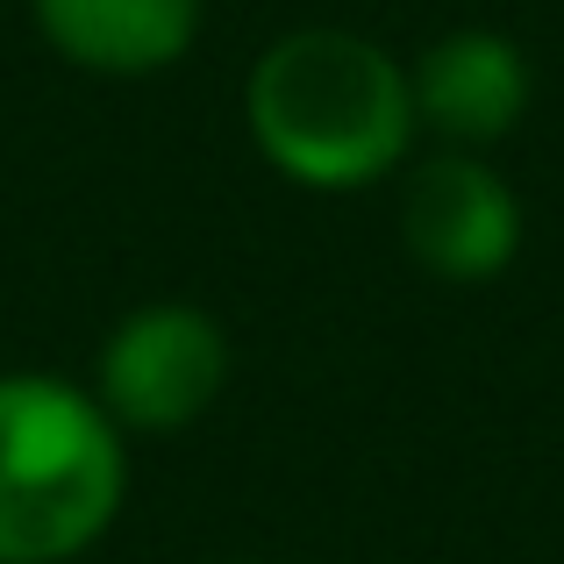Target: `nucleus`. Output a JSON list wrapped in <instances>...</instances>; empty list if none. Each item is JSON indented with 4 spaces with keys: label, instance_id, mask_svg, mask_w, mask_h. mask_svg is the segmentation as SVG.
<instances>
[{
    "label": "nucleus",
    "instance_id": "obj_6",
    "mask_svg": "<svg viewBox=\"0 0 564 564\" xmlns=\"http://www.w3.org/2000/svg\"><path fill=\"white\" fill-rule=\"evenodd\" d=\"M36 22L86 72H165L200 29V0H36Z\"/></svg>",
    "mask_w": 564,
    "mask_h": 564
},
{
    "label": "nucleus",
    "instance_id": "obj_1",
    "mask_svg": "<svg viewBox=\"0 0 564 564\" xmlns=\"http://www.w3.org/2000/svg\"><path fill=\"white\" fill-rule=\"evenodd\" d=\"M414 94L400 65L344 29L279 36L250 72V137L301 186H365L408 151Z\"/></svg>",
    "mask_w": 564,
    "mask_h": 564
},
{
    "label": "nucleus",
    "instance_id": "obj_5",
    "mask_svg": "<svg viewBox=\"0 0 564 564\" xmlns=\"http://www.w3.org/2000/svg\"><path fill=\"white\" fill-rule=\"evenodd\" d=\"M414 115L443 129L457 143H494L522 122L529 108V65L508 36H486V29H457L436 51L414 65Z\"/></svg>",
    "mask_w": 564,
    "mask_h": 564
},
{
    "label": "nucleus",
    "instance_id": "obj_2",
    "mask_svg": "<svg viewBox=\"0 0 564 564\" xmlns=\"http://www.w3.org/2000/svg\"><path fill=\"white\" fill-rule=\"evenodd\" d=\"M122 429L94 393L43 372L0 379V564H65L115 522Z\"/></svg>",
    "mask_w": 564,
    "mask_h": 564
},
{
    "label": "nucleus",
    "instance_id": "obj_4",
    "mask_svg": "<svg viewBox=\"0 0 564 564\" xmlns=\"http://www.w3.org/2000/svg\"><path fill=\"white\" fill-rule=\"evenodd\" d=\"M400 236L436 279H494L522 243V207L479 158H429L400 200Z\"/></svg>",
    "mask_w": 564,
    "mask_h": 564
},
{
    "label": "nucleus",
    "instance_id": "obj_3",
    "mask_svg": "<svg viewBox=\"0 0 564 564\" xmlns=\"http://www.w3.org/2000/svg\"><path fill=\"white\" fill-rule=\"evenodd\" d=\"M229 379V336L186 301L137 307L100 344V408L115 429H186Z\"/></svg>",
    "mask_w": 564,
    "mask_h": 564
}]
</instances>
